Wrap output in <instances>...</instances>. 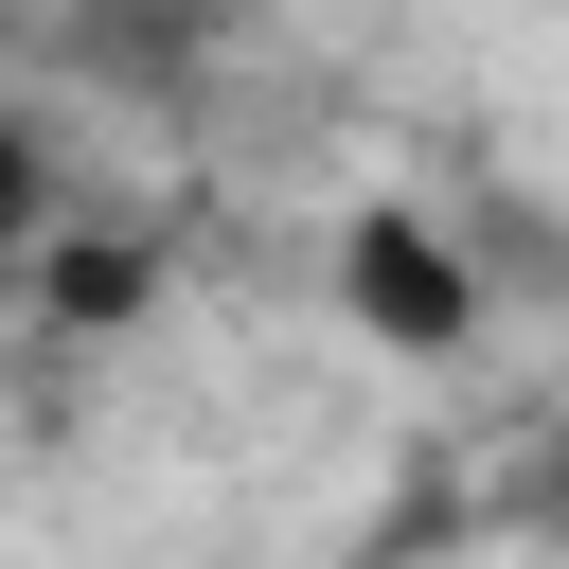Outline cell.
I'll list each match as a JSON object with an SVG mask.
<instances>
[{
  "label": "cell",
  "instance_id": "cell-4",
  "mask_svg": "<svg viewBox=\"0 0 569 569\" xmlns=\"http://www.w3.org/2000/svg\"><path fill=\"white\" fill-rule=\"evenodd\" d=\"M36 249H53V142H36L18 107H0V284H18Z\"/></svg>",
  "mask_w": 569,
  "mask_h": 569
},
{
  "label": "cell",
  "instance_id": "cell-1",
  "mask_svg": "<svg viewBox=\"0 0 569 569\" xmlns=\"http://www.w3.org/2000/svg\"><path fill=\"white\" fill-rule=\"evenodd\" d=\"M338 320L373 356H462L480 338V249L427 196H373V213H338Z\"/></svg>",
  "mask_w": 569,
  "mask_h": 569
},
{
  "label": "cell",
  "instance_id": "cell-3",
  "mask_svg": "<svg viewBox=\"0 0 569 569\" xmlns=\"http://www.w3.org/2000/svg\"><path fill=\"white\" fill-rule=\"evenodd\" d=\"M18 284H53V320H71V338H107V320H142V302H160V249H107V231H53V249H36Z\"/></svg>",
  "mask_w": 569,
  "mask_h": 569
},
{
  "label": "cell",
  "instance_id": "cell-2",
  "mask_svg": "<svg viewBox=\"0 0 569 569\" xmlns=\"http://www.w3.org/2000/svg\"><path fill=\"white\" fill-rule=\"evenodd\" d=\"M53 53L107 89H196L231 53V0H53Z\"/></svg>",
  "mask_w": 569,
  "mask_h": 569
}]
</instances>
